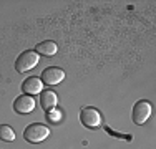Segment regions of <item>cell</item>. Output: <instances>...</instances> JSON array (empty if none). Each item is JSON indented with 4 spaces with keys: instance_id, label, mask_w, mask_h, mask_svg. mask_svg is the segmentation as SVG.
<instances>
[{
    "instance_id": "1",
    "label": "cell",
    "mask_w": 156,
    "mask_h": 149,
    "mask_svg": "<svg viewBox=\"0 0 156 149\" xmlns=\"http://www.w3.org/2000/svg\"><path fill=\"white\" fill-rule=\"evenodd\" d=\"M48 134H50V129L47 128V126L40 124V123H32L30 126H27L23 131V137L25 141H28V143H42V141H45L48 137Z\"/></svg>"
},
{
    "instance_id": "2",
    "label": "cell",
    "mask_w": 156,
    "mask_h": 149,
    "mask_svg": "<svg viewBox=\"0 0 156 149\" xmlns=\"http://www.w3.org/2000/svg\"><path fill=\"white\" fill-rule=\"evenodd\" d=\"M38 53L35 50H27L17 58L15 61V70L18 73H25V71H30L32 68H35L37 63H38Z\"/></svg>"
},
{
    "instance_id": "3",
    "label": "cell",
    "mask_w": 156,
    "mask_h": 149,
    "mask_svg": "<svg viewBox=\"0 0 156 149\" xmlns=\"http://www.w3.org/2000/svg\"><path fill=\"white\" fill-rule=\"evenodd\" d=\"M151 111H153L151 103L146 101V99H140V101L133 106V113H131L133 123H135V124H144V123L150 119Z\"/></svg>"
},
{
    "instance_id": "4",
    "label": "cell",
    "mask_w": 156,
    "mask_h": 149,
    "mask_svg": "<svg viewBox=\"0 0 156 149\" xmlns=\"http://www.w3.org/2000/svg\"><path fill=\"white\" fill-rule=\"evenodd\" d=\"M80 121L83 123V126L90 129H96L101 124V114L98 113V109L93 106H87L80 111Z\"/></svg>"
},
{
    "instance_id": "5",
    "label": "cell",
    "mask_w": 156,
    "mask_h": 149,
    "mask_svg": "<svg viewBox=\"0 0 156 149\" xmlns=\"http://www.w3.org/2000/svg\"><path fill=\"white\" fill-rule=\"evenodd\" d=\"M63 78H65V71L62 68H58V66H48V68H45L42 71L40 80H42L43 85H58L63 81Z\"/></svg>"
},
{
    "instance_id": "6",
    "label": "cell",
    "mask_w": 156,
    "mask_h": 149,
    "mask_svg": "<svg viewBox=\"0 0 156 149\" xmlns=\"http://www.w3.org/2000/svg\"><path fill=\"white\" fill-rule=\"evenodd\" d=\"M13 109L20 114H28L35 109V99L28 95H22L13 101Z\"/></svg>"
},
{
    "instance_id": "7",
    "label": "cell",
    "mask_w": 156,
    "mask_h": 149,
    "mask_svg": "<svg viewBox=\"0 0 156 149\" xmlns=\"http://www.w3.org/2000/svg\"><path fill=\"white\" fill-rule=\"evenodd\" d=\"M42 80H40L38 76H30L27 78V80L23 81V85H22V91L25 93V95L32 96V95H40L42 93Z\"/></svg>"
},
{
    "instance_id": "8",
    "label": "cell",
    "mask_w": 156,
    "mask_h": 149,
    "mask_svg": "<svg viewBox=\"0 0 156 149\" xmlns=\"http://www.w3.org/2000/svg\"><path fill=\"white\" fill-rule=\"evenodd\" d=\"M57 103H58V96H57V93H55V91L47 89V91L40 93V106H42L47 113L53 109V108L57 106Z\"/></svg>"
},
{
    "instance_id": "9",
    "label": "cell",
    "mask_w": 156,
    "mask_h": 149,
    "mask_svg": "<svg viewBox=\"0 0 156 149\" xmlns=\"http://www.w3.org/2000/svg\"><path fill=\"white\" fill-rule=\"evenodd\" d=\"M35 51H37L38 55H42V57H53V55L58 51V47H57V43H55V42L47 40V42L37 43Z\"/></svg>"
},
{
    "instance_id": "10",
    "label": "cell",
    "mask_w": 156,
    "mask_h": 149,
    "mask_svg": "<svg viewBox=\"0 0 156 149\" xmlns=\"http://www.w3.org/2000/svg\"><path fill=\"white\" fill-rule=\"evenodd\" d=\"M0 139L5 141V143H12V141H15V131L10 126L2 124L0 126Z\"/></svg>"
},
{
    "instance_id": "11",
    "label": "cell",
    "mask_w": 156,
    "mask_h": 149,
    "mask_svg": "<svg viewBox=\"0 0 156 149\" xmlns=\"http://www.w3.org/2000/svg\"><path fill=\"white\" fill-rule=\"evenodd\" d=\"M47 118H48V121H57V119H60V113H51V111H48Z\"/></svg>"
}]
</instances>
